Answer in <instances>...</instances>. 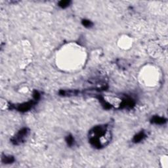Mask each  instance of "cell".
<instances>
[{"mask_svg": "<svg viewBox=\"0 0 168 168\" xmlns=\"http://www.w3.org/2000/svg\"><path fill=\"white\" fill-rule=\"evenodd\" d=\"M106 132H107V126L105 125L95 127L90 132V143L95 148L100 149L103 147V144L101 141V138L106 135Z\"/></svg>", "mask_w": 168, "mask_h": 168, "instance_id": "obj_1", "label": "cell"}, {"mask_svg": "<svg viewBox=\"0 0 168 168\" xmlns=\"http://www.w3.org/2000/svg\"><path fill=\"white\" fill-rule=\"evenodd\" d=\"M29 129L28 128H22L20 129V130L17 133L15 137H13L11 138V142H12L13 144L15 145H19L21 144L25 140V138H26L27 136L28 135Z\"/></svg>", "mask_w": 168, "mask_h": 168, "instance_id": "obj_2", "label": "cell"}, {"mask_svg": "<svg viewBox=\"0 0 168 168\" xmlns=\"http://www.w3.org/2000/svg\"><path fill=\"white\" fill-rule=\"evenodd\" d=\"M36 103H37V101H35V100H32V101H28L27 103L19 104V105H18V106L16 107V108H17V110L20 111V112H24L30 110L35 105Z\"/></svg>", "mask_w": 168, "mask_h": 168, "instance_id": "obj_3", "label": "cell"}, {"mask_svg": "<svg viewBox=\"0 0 168 168\" xmlns=\"http://www.w3.org/2000/svg\"><path fill=\"white\" fill-rule=\"evenodd\" d=\"M134 105H135V102L133 101V100L132 99L126 98V99H124L123 101H122V103L120 104V108H132L134 106Z\"/></svg>", "mask_w": 168, "mask_h": 168, "instance_id": "obj_4", "label": "cell"}, {"mask_svg": "<svg viewBox=\"0 0 168 168\" xmlns=\"http://www.w3.org/2000/svg\"><path fill=\"white\" fill-rule=\"evenodd\" d=\"M151 123L156 124V125H162L166 123L167 120L163 117L158 116H154L152 118L151 120Z\"/></svg>", "mask_w": 168, "mask_h": 168, "instance_id": "obj_5", "label": "cell"}, {"mask_svg": "<svg viewBox=\"0 0 168 168\" xmlns=\"http://www.w3.org/2000/svg\"><path fill=\"white\" fill-rule=\"evenodd\" d=\"M146 134H145L144 131H140V132L134 136L133 141V142H135V143H138V142L142 141V140L146 137Z\"/></svg>", "mask_w": 168, "mask_h": 168, "instance_id": "obj_6", "label": "cell"}, {"mask_svg": "<svg viewBox=\"0 0 168 168\" xmlns=\"http://www.w3.org/2000/svg\"><path fill=\"white\" fill-rule=\"evenodd\" d=\"M2 162L5 163H11L15 162V158L11 156H2Z\"/></svg>", "mask_w": 168, "mask_h": 168, "instance_id": "obj_7", "label": "cell"}, {"mask_svg": "<svg viewBox=\"0 0 168 168\" xmlns=\"http://www.w3.org/2000/svg\"><path fill=\"white\" fill-rule=\"evenodd\" d=\"M74 138L72 137V135H68L67 137H66V142H67V144L69 145V146H72L74 144Z\"/></svg>", "mask_w": 168, "mask_h": 168, "instance_id": "obj_8", "label": "cell"}, {"mask_svg": "<svg viewBox=\"0 0 168 168\" xmlns=\"http://www.w3.org/2000/svg\"><path fill=\"white\" fill-rule=\"evenodd\" d=\"M70 3H71L70 1H60L58 2V6L62 9H65L68 7Z\"/></svg>", "mask_w": 168, "mask_h": 168, "instance_id": "obj_9", "label": "cell"}, {"mask_svg": "<svg viewBox=\"0 0 168 168\" xmlns=\"http://www.w3.org/2000/svg\"><path fill=\"white\" fill-rule=\"evenodd\" d=\"M81 23H82L83 26L86 27V28H91V27L93 26V25L91 21H90V20L87 19L83 20L82 21H81Z\"/></svg>", "mask_w": 168, "mask_h": 168, "instance_id": "obj_10", "label": "cell"}, {"mask_svg": "<svg viewBox=\"0 0 168 168\" xmlns=\"http://www.w3.org/2000/svg\"><path fill=\"white\" fill-rule=\"evenodd\" d=\"M33 97L34 100H35L36 101H38L40 99V94L38 91H34L33 93Z\"/></svg>", "mask_w": 168, "mask_h": 168, "instance_id": "obj_11", "label": "cell"}]
</instances>
